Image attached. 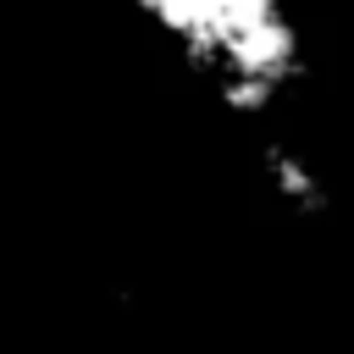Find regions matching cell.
I'll use <instances>...</instances> for the list:
<instances>
[{
	"mask_svg": "<svg viewBox=\"0 0 354 354\" xmlns=\"http://www.w3.org/2000/svg\"><path fill=\"white\" fill-rule=\"evenodd\" d=\"M155 50L232 122L282 127L310 83L315 39L304 0H122Z\"/></svg>",
	"mask_w": 354,
	"mask_h": 354,
	"instance_id": "obj_1",
	"label": "cell"
},
{
	"mask_svg": "<svg viewBox=\"0 0 354 354\" xmlns=\"http://www.w3.org/2000/svg\"><path fill=\"white\" fill-rule=\"evenodd\" d=\"M254 166H260V183H266L271 205H282V210H293V216H321V210L332 205V177H326V166H321L288 127H260Z\"/></svg>",
	"mask_w": 354,
	"mask_h": 354,
	"instance_id": "obj_2",
	"label": "cell"
}]
</instances>
